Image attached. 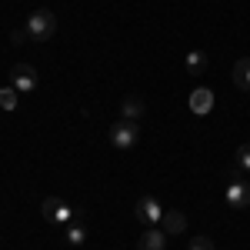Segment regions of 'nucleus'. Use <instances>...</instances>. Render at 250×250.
<instances>
[{"mask_svg":"<svg viewBox=\"0 0 250 250\" xmlns=\"http://www.w3.org/2000/svg\"><path fill=\"white\" fill-rule=\"evenodd\" d=\"M187 250H217V247H213V240H210V237H200V233H197V237H190Z\"/></svg>","mask_w":250,"mask_h":250,"instance_id":"obj_15","label":"nucleus"},{"mask_svg":"<svg viewBox=\"0 0 250 250\" xmlns=\"http://www.w3.org/2000/svg\"><path fill=\"white\" fill-rule=\"evenodd\" d=\"M10 40H14V43H27V40H30V34H27V27H20V30H14V34H10Z\"/></svg>","mask_w":250,"mask_h":250,"instance_id":"obj_17","label":"nucleus"},{"mask_svg":"<svg viewBox=\"0 0 250 250\" xmlns=\"http://www.w3.org/2000/svg\"><path fill=\"white\" fill-rule=\"evenodd\" d=\"M237 167L244 173H250V144H240L237 147Z\"/></svg>","mask_w":250,"mask_h":250,"instance_id":"obj_14","label":"nucleus"},{"mask_svg":"<svg viewBox=\"0 0 250 250\" xmlns=\"http://www.w3.org/2000/svg\"><path fill=\"white\" fill-rule=\"evenodd\" d=\"M67 240H70L74 247H80V244L87 240V230H83V227H67Z\"/></svg>","mask_w":250,"mask_h":250,"instance_id":"obj_16","label":"nucleus"},{"mask_svg":"<svg viewBox=\"0 0 250 250\" xmlns=\"http://www.w3.org/2000/svg\"><path fill=\"white\" fill-rule=\"evenodd\" d=\"M40 213H43L50 224H67V220H70V207H67L60 197H43V204H40Z\"/></svg>","mask_w":250,"mask_h":250,"instance_id":"obj_6","label":"nucleus"},{"mask_svg":"<svg viewBox=\"0 0 250 250\" xmlns=\"http://www.w3.org/2000/svg\"><path fill=\"white\" fill-rule=\"evenodd\" d=\"M187 107H190V114L207 117V114L213 110V94L207 90V87H197V90L190 94V104H187Z\"/></svg>","mask_w":250,"mask_h":250,"instance_id":"obj_7","label":"nucleus"},{"mask_svg":"<svg viewBox=\"0 0 250 250\" xmlns=\"http://www.w3.org/2000/svg\"><path fill=\"white\" fill-rule=\"evenodd\" d=\"M137 250H167V233L160 227H147L137 240Z\"/></svg>","mask_w":250,"mask_h":250,"instance_id":"obj_8","label":"nucleus"},{"mask_svg":"<svg viewBox=\"0 0 250 250\" xmlns=\"http://www.w3.org/2000/svg\"><path fill=\"white\" fill-rule=\"evenodd\" d=\"M227 207H233V210L250 207V184L244 180V170H240V167H233V170H230V184H227Z\"/></svg>","mask_w":250,"mask_h":250,"instance_id":"obj_3","label":"nucleus"},{"mask_svg":"<svg viewBox=\"0 0 250 250\" xmlns=\"http://www.w3.org/2000/svg\"><path fill=\"white\" fill-rule=\"evenodd\" d=\"M134 213H137V220H140V224H147V227H157V224H160V217H164V207H160V200H157V197L144 193V197L137 200Z\"/></svg>","mask_w":250,"mask_h":250,"instance_id":"obj_4","label":"nucleus"},{"mask_svg":"<svg viewBox=\"0 0 250 250\" xmlns=\"http://www.w3.org/2000/svg\"><path fill=\"white\" fill-rule=\"evenodd\" d=\"M23 27H27L30 40L43 43V40H50L54 34H57V17H54V10H34V14L27 17Z\"/></svg>","mask_w":250,"mask_h":250,"instance_id":"obj_1","label":"nucleus"},{"mask_svg":"<svg viewBox=\"0 0 250 250\" xmlns=\"http://www.w3.org/2000/svg\"><path fill=\"white\" fill-rule=\"evenodd\" d=\"M230 77H233V87H237V90L250 94V57H240L237 63H233Z\"/></svg>","mask_w":250,"mask_h":250,"instance_id":"obj_10","label":"nucleus"},{"mask_svg":"<svg viewBox=\"0 0 250 250\" xmlns=\"http://www.w3.org/2000/svg\"><path fill=\"white\" fill-rule=\"evenodd\" d=\"M110 144H114L117 150H134L137 144H140V124L120 117L114 127H110Z\"/></svg>","mask_w":250,"mask_h":250,"instance_id":"obj_2","label":"nucleus"},{"mask_svg":"<svg viewBox=\"0 0 250 250\" xmlns=\"http://www.w3.org/2000/svg\"><path fill=\"white\" fill-rule=\"evenodd\" d=\"M17 87H0V107H3V110H17Z\"/></svg>","mask_w":250,"mask_h":250,"instance_id":"obj_13","label":"nucleus"},{"mask_svg":"<svg viewBox=\"0 0 250 250\" xmlns=\"http://www.w3.org/2000/svg\"><path fill=\"white\" fill-rule=\"evenodd\" d=\"M207 63H210V60H207V54H204V50H190V54H187V60H184L187 74H193V77H197V74H204V70H207Z\"/></svg>","mask_w":250,"mask_h":250,"instance_id":"obj_12","label":"nucleus"},{"mask_svg":"<svg viewBox=\"0 0 250 250\" xmlns=\"http://www.w3.org/2000/svg\"><path fill=\"white\" fill-rule=\"evenodd\" d=\"M10 83L17 87V94H34L37 90V70L30 63H14L10 67Z\"/></svg>","mask_w":250,"mask_h":250,"instance_id":"obj_5","label":"nucleus"},{"mask_svg":"<svg viewBox=\"0 0 250 250\" xmlns=\"http://www.w3.org/2000/svg\"><path fill=\"white\" fill-rule=\"evenodd\" d=\"M160 230L170 233V237H177V233L187 230V217L180 210H164V217H160Z\"/></svg>","mask_w":250,"mask_h":250,"instance_id":"obj_9","label":"nucleus"},{"mask_svg":"<svg viewBox=\"0 0 250 250\" xmlns=\"http://www.w3.org/2000/svg\"><path fill=\"white\" fill-rule=\"evenodd\" d=\"M120 114H124V120H140V117L147 114V104H144V97H124V104H120Z\"/></svg>","mask_w":250,"mask_h":250,"instance_id":"obj_11","label":"nucleus"}]
</instances>
